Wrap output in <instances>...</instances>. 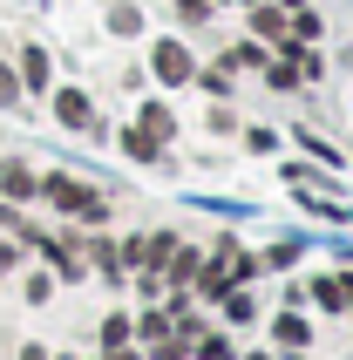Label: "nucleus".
Returning <instances> with one entry per match:
<instances>
[{
	"label": "nucleus",
	"mask_w": 353,
	"mask_h": 360,
	"mask_svg": "<svg viewBox=\"0 0 353 360\" xmlns=\"http://www.w3.org/2000/svg\"><path fill=\"white\" fill-rule=\"evenodd\" d=\"M55 116H61V122H75V129H89V102H82L75 89H61V96H55Z\"/></svg>",
	"instance_id": "obj_4"
},
{
	"label": "nucleus",
	"mask_w": 353,
	"mask_h": 360,
	"mask_svg": "<svg viewBox=\"0 0 353 360\" xmlns=\"http://www.w3.org/2000/svg\"><path fill=\"white\" fill-rule=\"evenodd\" d=\"M109 27H116V34H143V14L136 7H109Z\"/></svg>",
	"instance_id": "obj_9"
},
{
	"label": "nucleus",
	"mask_w": 353,
	"mask_h": 360,
	"mask_svg": "<svg viewBox=\"0 0 353 360\" xmlns=\"http://www.w3.org/2000/svg\"><path fill=\"white\" fill-rule=\"evenodd\" d=\"M319 306H333V313H353V272H340V279H319L313 285Z\"/></svg>",
	"instance_id": "obj_3"
},
{
	"label": "nucleus",
	"mask_w": 353,
	"mask_h": 360,
	"mask_svg": "<svg viewBox=\"0 0 353 360\" xmlns=\"http://www.w3.org/2000/svg\"><path fill=\"white\" fill-rule=\"evenodd\" d=\"M191 82H204L211 96H224V89H231V75H224V68H204V75H191Z\"/></svg>",
	"instance_id": "obj_11"
},
{
	"label": "nucleus",
	"mask_w": 353,
	"mask_h": 360,
	"mask_svg": "<svg viewBox=\"0 0 353 360\" xmlns=\"http://www.w3.org/2000/svg\"><path fill=\"white\" fill-rule=\"evenodd\" d=\"M122 150H129V157H143V163H150V157H157V136H150V129H129V136H122Z\"/></svg>",
	"instance_id": "obj_8"
},
{
	"label": "nucleus",
	"mask_w": 353,
	"mask_h": 360,
	"mask_svg": "<svg viewBox=\"0 0 353 360\" xmlns=\"http://www.w3.org/2000/svg\"><path fill=\"white\" fill-rule=\"evenodd\" d=\"M0 191H7V198H34V177H27L20 163H7V170H0Z\"/></svg>",
	"instance_id": "obj_5"
},
{
	"label": "nucleus",
	"mask_w": 353,
	"mask_h": 360,
	"mask_svg": "<svg viewBox=\"0 0 353 360\" xmlns=\"http://www.w3.org/2000/svg\"><path fill=\"white\" fill-rule=\"evenodd\" d=\"M102 340L122 347V340H129V320H122V313H116V320H102Z\"/></svg>",
	"instance_id": "obj_12"
},
{
	"label": "nucleus",
	"mask_w": 353,
	"mask_h": 360,
	"mask_svg": "<svg viewBox=\"0 0 353 360\" xmlns=\"http://www.w3.org/2000/svg\"><path fill=\"white\" fill-rule=\"evenodd\" d=\"M252 27H258L265 41H285V20H278V7H258V14H252Z\"/></svg>",
	"instance_id": "obj_7"
},
{
	"label": "nucleus",
	"mask_w": 353,
	"mask_h": 360,
	"mask_svg": "<svg viewBox=\"0 0 353 360\" xmlns=\"http://www.w3.org/2000/svg\"><path fill=\"white\" fill-rule=\"evenodd\" d=\"M197 360H231V347H224V340H204V347H197Z\"/></svg>",
	"instance_id": "obj_14"
},
{
	"label": "nucleus",
	"mask_w": 353,
	"mask_h": 360,
	"mask_svg": "<svg viewBox=\"0 0 353 360\" xmlns=\"http://www.w3.org/2000/svg\"><path fill=\"white\" fill-rule=\"evenodd\" d=\"M157 75H163V82H170V89H176V82H191V75H197V61L184 55L176 41H163V48H157Z\"/></svg>",
	"instance_id": "obj_2"
},
{
	"label": "nucleus",
	"mask_w": 353,
	"mask_h": 360,
	"mask_svg": "<svg viewBox=\"0 0 353 360\" xmlns=\"http://www.w3.org/2000/svg\"><path fill=\"white\" fill-rule=\"evenodd\" d=\"M14 96H20V82H14V68L0 61V102H14Z\"/></svg>",
	"instance_id": "obj_13"
},
{
	"label": "nucleus",
	"mask_w": 353,
	"mask_h": 360,
	"mask_svg": "<svg viewBox=\"0 0 353 360\" xmlns=\"http://www.w3.org/2000/svg\"><path fill=\"white\" fill-rule=\"evenodd\" d=\"M41 191H48V198H55L61 211H82V218H102V211H109V204H102L96 191L82 184V177H48V184H41Z\"/></svg>",
	"instance_id": "obj_1"
},
{
	"label": "nucleus",
	"mask_w": 353,
	"mask_h": 360,
	"mask_svg": "<svg viewBox=\"0 0 353 360\" xmlns=\"http://www.w3.org/2000/svg\"><path fill=\"white\" fill-rule=\"evenodd\" d=\"M272 333H278V347H306V320H293V313H278Z\"/></svg>",
	"instance_id": "obj_6"
},
{
	"label": "nucleus",
	"mask_w": 353,
	"mask_h": 360,
	"mask_svg": "<svg viewBox=\"0 0 353 360\" xmlns=\"http://www.w3.org/2000/svg\"><path fill=\"white\" fill-rule=\"evenodd\" d=\"M7 265H14V252H7V245H0V272H7Z\"/></svg>",
	"instance_id": "obj_15"
},
{
	"label": "nucleus",
	"mask_w": 353,
	"mask_h": 360,
	"mask_svg": "<svg viewBox=\"0 0 353 360\" xmlns=\"http://www.w3.org/2000/svg\"><path fill=\"white\" fill-rule=\"evenodd\" d=\"M20 68H27V82H34V89L48 82V55H41V48H27V55H20Z\"/></svg>",
	"instance_id": "obj_10"
}]
</instances>
